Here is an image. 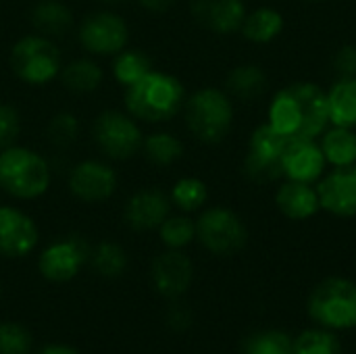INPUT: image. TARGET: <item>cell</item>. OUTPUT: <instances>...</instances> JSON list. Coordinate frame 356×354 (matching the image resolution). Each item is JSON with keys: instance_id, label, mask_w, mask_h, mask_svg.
Instances as JSON below:
<instances>
[{"instance_id": "17", "label": "cell", "mask_w": 356, "mask_h": 354, "mask_svg": "<svg viewBox=\"0 0 356 354\" xmlns=\"http://www.w3.org/2000/svg\"><path fill=\"white\" fill-rule=\"evenodd\" d=\"M282 165H284V177L294 182L315 184L323 177L327 161L317 140L288 136Z\"/></svg>"}, {"instance_id": "35", "label": "cell", "mask_w": 356, "mask_h": 354, "mask_svg": "<svg viewBox=\"0 0 356 354\" xmlns=\"http://www.w3.org/2000/svg\"><path fill=\"white\" fill-rule=\"evenodd\" d=\"M19 134H21V113L8 102H0V150L15 146Z\"/></svg>"}, {"instance_id": "42", "label": "cell", "mask_w": 356, "mask_h": 354, "mask_svg": "<svg viewBox=\"0 0 356 354\" xmlns=\"http://www.w3.org/2000/svg\"><path fill=\"white\" fill-rule=\"evenodd\" d=\"M0 296H2V290H0Z\"/></svg>"}, {"instance_id": "16", "label": "cell", "mask_w": 356, "mask_h": 354, "mask_svg": "<svg viewBox=\"0 0 356 354\" xmlns=\"http://www.w3.org/2000/svg\"><path fill=\"white\" fill-rule=\"evenodd\" d=\"M171 198L159 188H142L134 192L123 207V221L134 232H154L171 215Z\"/></svg>"}, {"instance_id": "32", "label": "cell", "mask_w": 356, "mask_h": 354, "mask_svg": "<svg viewBox=\"0 0 356 354\" xmlns=\"http://www.w3.org/2000/svg\"><path fill=\"white\" fill-rule=\"evenodd\" d=\"M242 354H294V338L280 330L257 332L244 342Z\"/></svg>"}, {"instance_id": "25", "label": "cell", "mask_w": 356, "mask_h": 354, "mask_svg": "<svg viewBox=\"0 0 356 354\" xmlns=\"http://www.w3.org/2000/svg\"><path fill=\"white\" fill-rule=\"evenodd\" d=\"M327 165L332 167H346L356 165V134L348 127H332L321 134L319 142Z\"/></svg>"}, {"instance_id": "24", "label": "cell", "mask_w": 356, "mask_h": 354, "mask_svg": "<svg viewBox=\"0 0 356 354\" xmlns=\"http://www.w3.org/2000/svg\"><path fill=\"white\" fill-rule=\"evenodd\" d=\"M269 81L265 71L259 65H240L234 67L225 79V92L238 100L250 102L265 94Z\"/></svg>"}, {"instance_id": "1", "label": "cell", "mask_w": 356, "mask_h": 354, "mask_svg": "<svg viewBox=\"0 0 356 354\" xmlns=\"http://www.w3.org/2000/svg\"><path fill=\"white\" fill-rule=\"evenodd\" d=\"M267 123L284 136L317 140L330 123L327 92L315 81L284 86L269 104Z\"/></svg>"}, {"instance_id": "9", "label": "cell", "mask_w": 356, "mask_h": 354, "mask_svg": "<svg viewBox=\"0 0 356 354\" xmlns=\"http://www.w3.org/2000/svg\"><path fill=\"white\" fill-rule=\"evenodd\" d=\"M77 42L90 56H115L129 42V25L117 10L98 8L81 19Z\"/></svg>"}, {"instance_id": "43", "label": "cell", "mask_w": 356, "mask_h": 354, "mask_svg": "<svg viewBox=\"0 0 356 354\" xmlns=\"http://www.w3.org/2000/svg\"><path fill=\"white\" fill-rule=\"evenodd\" d=\"M0 204H2V202H0Z\"/></svg>"}, {"instance_id": "27", "label": "cell", "mask_w": 356, "mask_h": 354, "mask_svg": "<svg viewBox=\"0 0 356 354\" xmlns=\"http://www.w3.org/2000/svg\"><path fill=\"white\" fill-rule=\"evenodd\" d=\"M111 71L113 77L117 79V83H121L123 88L136 83L138 79H142L146 73L152 71V58L140 50V48H129L125 46L121 52H117L115 56H111Z\"/></svg>"}, {"instance_id": "11", "label": "cell", "mask_w": 356, "mask_h": 354, "mask_svg": "<svg viewBox=\"0 0 356 354\" xmlns=\"http://www.w3.org/2000/svg\"><path fill=\"white\" fill-rule=\"evenodd\" d=\"M90 259V244L77 236H63L50 242L38 257V271L50 284H67L79 275Z\"/></svg>"}, {"instance_id": "22", "label": "cell", "mask_w": 356, "mask_h": 354, "mask_svg": "<svg viewBox=\"0 0 356 354\" xmlns=\"http://www.w3.org/2000/svg\"><path fill=\"white\" fill-rule=\"evenodd\" d=\"M330 123L336 127H356V77H338L327 92Z\"/></svg>"}, {"instance_id": "3", "label": "cell", "mask_w": 356, "mask_h": 354, "mask_svg": "<svg viewBox=\"0 0 356 354\" xmlns=\"http://www.w3.org/2000/svg\"><path fill=\"white\" fill-rule=\"evenodd\" d=\"M52 182L50 163L27 146L0 150V190L15 200L42 198Z\"/></svg>"}, {"instance_id": "14", "label": "cell", "mask_w": 356, "mask_h": 354, "mask_svg": "<svg viewBox=\"0 0 356 354\" xmlns=\"http://www.w3.org/2000/svg\"><path fill=\"white\" fill-rule=\"evenodd\" d=\"M40 242L38 223L19 207L0 204V257L25 259Z\"/></svg>"}, {"instance_id": "10", "label": "cell", "mask_w": 356, "mask_h": 354, "mask_svg": "<svg viewBox=\"0 0 356 354\" xmlns=\"http://www.w3.org/2000/svg\"><path fill=\"white\" fill-rule=\"evenodd\" d=\"M288 136L273 129L269 123L259 125L250 140L244 156V175L259 186L273 184L284 177V148Z\"/></svg>"}, {"instance_id": "40", "label": "cell", "mask_w": 356, "mask_h": 354, "mask_svg": "<svg viewBox=\"0 0 356 354\" xmlns=\"http://www.w3.org/2000/svg\"><path fill=\"white\" fill-rule=\"evenodd\" d=\"M104 8H113V6H119V4H125L127 0H98Z\"/></svg>"}, {"instance_id": "4", "label": "cell", "mask_w": 356, "mask_h": 354, "mask_svg": "<svg viewBox=\"0 0 356 354\" xmlns=\"http://www.w3.org/2000/svg\"><path fill=\"white\" fill-rule=\"evenodd\" d=\"M184 119L188 131L204 144H219L234 125V102L225 90L200 88L186 98Z\"/></svg>"}, {"instance_id": "41", "label": "cell", "mask_w": 356, "mask_h": 354, "mask_svg": "<svg viewBox=\"0 0 356 354\" xmlns=\"http://www.w3.org/2000/svg\"><path fill=\"white\" fill-rule=\"evenodd\" d=\"M305 2H319V0H305Z\"/></svg>"}, {"instance_id": "18", "label": "cell", "mask_w": 356, "mask_h": 354, "mask_svg": "<svg viewBox=\"0 0 356 354\" xmlns=\"http://www.w3.org/2000/svg\"><path fill=\"white\" fill-rule=\"evenodd\" d=\"M190 13L204 29L217 35H229L240 31L246 19V4L244 0H192Z\"/></svg>"}, {"instance_id": "20", "label": "cell", "mask_w": 356, "mask_h": 354, "mask_svg": "<svg viewBox=\"0 0 356 354\" xmlns=\"http://www.w3.org/2000/svg\"><path fill=\"white\" fill-rule=\"evenodd\" d=\"M29 21L35 29V33L48 35V38H60L65 35L73 23V10L63 0H38L33 8L29 10Z\"/></svg>"}, {"instance_id": "7", "label": "cell", "mask_w": 356, "mask_h": 354, "mask_svg": "<svg viewBox=\"0 0 356 354\" xmlns=\"http://www.w3.org/2000/svg\"><path fill=\"white\" fill-rule=\"evenodd\" d=\"M92 140L108 161H129L142 152L144 134L127 111L108 108L94 119Z\"/></svg>"}, {"instance_id": "15", "label": "cell", "mask_w": 356, "mask_h": 354, "mask_svg": "<svg viewBox=\"0 0 356 354\" xmlns=\"http://www.w3.org/2000/svg\"><path fill=\"white\" fill-rule=\"evenodd\" d=\"M321 209L334 217H356V165L334 167L317 182Z\"/></svg>"}, {"instance_id": "13", "label": "cell", "mask_w": 356, "mask_h": 354, "mask_svg": "<svg viewBox=\"0 0 356 354\" xmlns=\"http://www.w3.org/2000/svg\"><path fill=\"white\" fill-rule=\"evenodd\" d=\"M194 280V263L184 250L165 248L161 255L152 259L150 265V282L156 294L167 300L181 298Z\"/></svg>"}, {"instance_id": "28", "label": "cell", "mask_w": 356, "mask_h": 354, "mask_svg": "<svg viewBox=\"0 0 356 354\" xmlns=\"http://www.w3.org/2000/svg\"><path fill=\"white\" fill-rule=\"evenodd\" d=\"M144 156L156 167H171L184 156V142L169 131H154L144 136L142 142Z\"/></svg>"}, {"instance_id": "2", "label": "cell", "mask_w": 356, "mask_h": 354, "mask_svg": "<svg viewBox=\"0 0 356 354\" xmlns=\"http://www.w3.org/2000/svg\"><path fill=\"white\" fill-rule=\"evenodd\" d=\"M186 88L179 77L152 69L142 79L125 88V111L140 123H165L184 111Z\"/></svg>"}, {"instance_id": "6", "label": "cell", "mask_w": 356, "mask_h": 354, "mask_svg": "<svg viewBox=\"0 0 356 354\" xmlns=\"http://www.w3.org/2000/svg\"><path fill=\"white\" fill-rule=\"evenodd\" d=\"M309 317L325 330L348 332L356 328V284L346 277H327L319 282L309 300Z\"/></svg>"}, {"instance_id": "36", "label": "cell", "mask_w": 356, "mask_h": 354, "mask_svg": "<svg viewBox=\"0 0 356 354\" xmlns=\"http://www.w3.org/2000/svg\"><path fill=\"white\" fill-rule=\"evenodd\" d=\"M334 71L338 73V77H356V46L355 44H346L342 46L336 54H334Z\"/></svg>"}, {"instance_id": "19", "label": "cell", "mask_w": 356, "mask_h": 354, "mask_svg": "<svg viewBox=\"0 0 356 354\" xmlns=\"http://www.w3.org/2000/svg\"><path fill=\"white\" fill-rule=\"evenodd\" d=\"M275 204L282 211V215L292 221H307L321 211L317 188L294 179H288L277 188Z\"/></svg>"}, {"instance_id": "30", "label": "cell", "mask_w": 356, "mask_h": 354, "mask_svg": "<svg viewBox=\"0 0 356 354\" xmlns=\"http://www.w3.org/2000/svg\"><path fill=\"white\" fill-rule=\"evenodd\" d=\"M156 232H159V240L163 242L165 248L184 250L196 240V221L192 217H188V213L169 215Z\"/></svg>"}, {"instance_id": "39", "label": "cell", "mask_w": 356, "mask_h": 354, "mask_svg": "<svg viewBox=\"0 0 356 354\" xmlns=\"http://www.w3.org/2000/svg\"><path fill=\"white\" fill-rule=\"evenodd\" d=\"M35 354H79L73 346H67V344H46V346H42L40 351Z\"/></svg>"}, {"instance_id": "34", "label": "cell", "mask_w": 356, "mask_h": 354, "mask_svg": "<svg viewBox=\"0 0 356 354\" xmlns=\"http://www.w3.org/2000/svg\"><path fill=\"white\" fill-rule=\"evenodd\" d=\"M33 336L17 321L0 323V354H31Z\"/></svg>"}, {"instance_id": "29", "label": "cell", "mask_w": 356, "mask_h": 354, "mask_svg": "<svg viewBox=\"0 0 356 354\" xmlns=\"http://www.w3.org/2000/svg\"><path fill=\"white\" fill-rule=\"evenodd\" d=\"M169 198H171V204L179 209L181 213H196L209 200V186L200 177L188 175L173 184Z\"/></svg>"}, {"instance_id": "33", "label": "cell", "mask_w": 356, "mask_h": 354, "mask_svg": "<svg viewBox=\"0 0 356 354\" xmlns=\"http://www.w3.org/2000/svg\"><path fill=\"white\" fill-rule=\"evenodd\" d=\"M79 129H81V123H79L77 115H73L71 111H60L48 121L46 138H48L50 144H54L58 148H65V146H71L77 140Z\"/></svg>"}, {"instance_id": "37", "label": "cell", "mask_w": 356, "mask_h": 354, "mask_svg": "<svg viewBox=\"0 0 356 354\" xmlns=\"http://www.w3.org/2000/svg\"><path fill=\"white\" fill-rule=\"evenodd\" d=\"M167 325L175 332H186L192 325V315L186 307L175 305L169 313H167Z\"/></svg>"}, {"instance_id": "21", "label": "cell", "mask_w": 356, "mask_h": 354, "mask_svg": "<svg viewBox=\"0 0 356 354\" xmlns=\"http://www.w3.org/2000/svg\"><path fill=\"white\" fill-rule=\"evenodd\" d=\"M58 79L63 88L73 94H92L102 86L104 71L92 56H79L69 61L67 65L63 63Z\"/></svg>"}, {"instance_id": "5", "label": "cell", "mask_w": 356, "mask_h": 354, "mask_svg": "<svg viewBox=\"0 0 356 354\" xmlns=\"http://www.w3.org/2000/svg\"><path fill=\"white\" fill-rule=\"evenodd\" d=\"M8 63L19 81L40 88L58 79L63 69V54L52 38L42 33H27L13 44Z\"/></svg>"}, {"instance_id": "8", "label": "cell", "mask_w": 356, "mask_h": 354, "mask_svg": "<svg viewBox=\"0 0 356 354\" xmlns=\"http://www.w3.org/2000/svg\"><path fill=\"white\" fill-rule=\"evenodd\" d=\"M196 240L215 257H234L248 244V227L227 207H209L196 219Z\"/></svg>"}, {"instance_id": "26", "label": "cell", "mask_w": 356, "mask_h": 354, "mask_svg": "<svg viewBox=\"0 0 356 354\" xmlns=\"http://www.w3.org/2000/svg\"><path fill=\"white\" fill-rule=\"evenodd\" d=\"M127 252L121 244L113 240H104L96 246H90V259L88 265L98 273L100 277L115 280L121 277L127 269Z\"/></svg>"}, {"instance_id": "31", "label": "cell", "mask_w": 356, "mask_h": 354, "mask_svg": "<svg viewBox=\"0 0 356 354\" xmlns=\"http://www.w3.org/2000/svg\"><path fill=\"white\" fill-rule=\"evenodd\" d=\"M294 354H342V342L332 330L311 328L294 338Z\"/></svg>"}, {"instance_id": "12", "label": "cell", "mask_w": 356, "mask_h": 354, "mask_svg": "<svg viewBox=\"0 0 356 354\" xmlns=\"http://www.w3.org/2000/svg\"><path fill=\"white\" fill-rule=\"evenodd\" d=\"M67 186L73 198L86 204L106 202L115 196L119 177L111 163L100 159H83L71 167Z\"/></svg>"}, {"instance_id": "38", "label": "cell", "mask_w": 356, "mask_h": 354, "mask_svg": "<svg viewBox=\"0 0 356 354\" xmlns=\"http://www.w3.org/2000/svg\"><path fill=\"white\" fill-rule=\"evenodd\" d=\"M144 10H150V13H165L169 8L175 6L177 0H136Z\"/></svg>"}, {"instance_id": "23", "label": "cell", "mask_w": 356, "mask_h": 354, "mask_svg": "<svg viewBox=\"0 0 356 354\" xmlns=\"http://www.w3.org/2000/svg\"><path fill=\"white\" fill-rule=\"evenodd\" d=\"M240 31L252 44H269L284 31V15L271 6H261L246 13Z\"/></svg>"}]
</instances>
